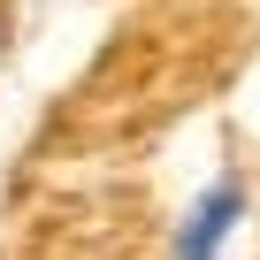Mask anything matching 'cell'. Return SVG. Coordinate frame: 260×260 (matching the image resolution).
<instances>
[{
  "label": "cell",
  "instance_id": "obj_1",
  "mask_svg": "<svg viewBox=\"0 0 260 260\" xmlns=\"http://www.w3.org/2000/svg\"><path fill=\"white\" fill-rule=\"evenodd\" d=\"M245 207H252V184H245L237 169L207 176V184L191 191V207L176 214V237H169V260H222V252H230V237L245 230Z\"/></svg>",
  "mask_w": 260,
  "mask_h": 260
},
{
  "label": "cell",
  "instance_id": "obj_2",
  "mask_svg": "<svg viewBox=\"0 0 260 260\" xmlns=\"http://www.w3.org/2000/svg\"><path fill=\"white\" fill-rule=\"evenodd\" d=\"M0 54H8V39H0Z\"/></svg>",
  "mask_w": 260,
  "mask_h": 260
}]
</instances>
